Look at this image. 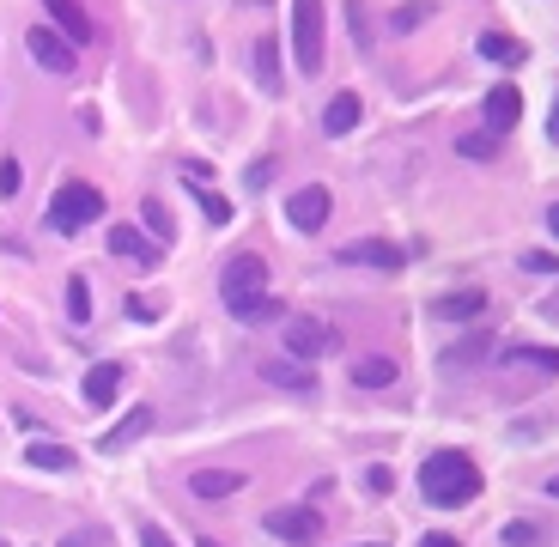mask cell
Here are the masks:
<instances>
[{
  "instance_id": "obj_25",
  "label": "cell",
  "mask_w": 559,
  "mask_h": 547,
  "mask_svg": "<svg viewBox=\"0 0 559 547\" xmlns=\"http://www.w3.org/2000/svg\"><path fill=\"white\" fill-rule=\"evenodd\" d=\"M505 359H517V365H529V371H559V353L553 347H517V353H505Z\"/></svg>"
},
{
  "instance_id": "obj_18",
  "label": "cell",
  "mask_w": 559,
  "mask_h": 547,
  "mask_svg": "<svg viewBox=\"0 0 559 547\" xmlns=\"http://www.w3.org/2000/svg\"><path fill=\"white\" fill-rule=\"evenodd\" d=\"M359 110H365V104H359V92H335V98H329V110H323V134H329V140H341V134L359 122Z\"/></svg>"
},
{
  "instance_id": "obj_39",
  "label": "cell",
  "mask_w": 559,
  "mask_h": 547,
  "mask_svg": "<svg viewBox=\"0 0 559 547\" xmlns=\"http://www.w3.org/2000/svg\"><path fill=\"white\" fill-rule=\"evenodd\" d=\"M420 547H462V541H450V535H426Z\"/></svg>"
},
{
  "instance_id": "obj_14",
  "label": "cell",
  "mask_w": 559,
  "mask_h": 547,
  "mask_svg": "<svg viewBox=\"0 0 559 547\" xmlns=\"http://www.w3.org/2000/svg\"><path fill=\"white\" fill-rule=\"evenodd\" d=\"M517 116H523L517 86H493V92H487V134H511V128H517Z\"/></svg>"
},
{
  "instance_id": "obj_12",
  "label": "cell",
  "mask_w": 559,
  "mask_h": 547,
  "mask_svg": "<svg viewBox=\"0 0 559 547\" xmlns=\"http://www.w3.org/2000/svg\"><path fill=\"white\" fill-rule=\"evenodd\" d=\"M152 426H158V414H152V408H128V414H122V420H116V426H110V432L98 438V450H104V456H116V450L140 444V438H146Z\"/></svg>"
},
{
  "instance_id": "obj_33",
  "label": "cell",
  "mask_w": 559,
  "mask_h": 547,
  "mask_svg": "<svg viewBox=\"0 0 559 547\" xmlns=\"http://www.w3.org/2000/svg\"><path fill=\"white\" fill-rule=\"evenodd\" d=\"M365 487H371V493H395V475L377 462V468H365Z\"/></svg>"
},
{
  "instance_id": "obj_22",
  "label": "cell",
  "mask_w": 559,
  "mask_h": 547,
  "mask_svg": "<svg viewBox=\"0 0 559 547\" xmlns=\"http://www.w3.org/2000/svg\"><path fill=\"white\" fill-rule=\"evenodd\" d=\"M25 456H31L37 468H55V475H67V468H73V450H61V444H49V438H37Z\"/></svg>"
},
{
  "instance_id": "obj_29",
  "label": "cell",
  "mask_w": 559,
  "mask_h": 547,
  "mask_svg": "<svg viewBox=\"0 0 559 547\" xmlns=\"http://www.w3.org/2000/svg\"><path fill=\"white\" fill-rule=\"evenodd\" d=\"M201 213H207V225H231V201H225V195H207V189H201Z\"/></svg>"
},
{
  "instance_id": "obj_23",
  "label": "cell",
  "mask_w": 559,
  "mask_h": 547,
  "mask_svg": "<svg viewBox=\"0 0 559 547\" xmlns=\"http://www.w3.org/2000/svg\"><path fill=\"white\" fill-rule=\"evenodd\" d=\"M67 317L73 323H92V286H86V274L67 280Z\"/></svg>"
},
{
  "instance_id": "obj_5",
  "label": "cell",
  "mask_w": 559,
  "mask_h": 547,
  "mask_svg": "<svg viewBox=\"0 0 559 547\" xmlns=\"http://www.w3.org/2000/svg\"><path fill=\"white\" fill-rule=\"evenodd\" d=\"M316 353H341V335L323 317H286V359L310 365Z\"/></svg>"
},
{
  "instance_id": "obj_34",
  "label": "cell",
  "mask_w": 559,
  "mask_h": 547,
  "mask_svg": "<svg viewBox=\"0 0 559 547\" xmlns=\"http://www.w3.org/2000/svg\"><path fill=\"white\" fill-rule=\"evenodd\" d=\"M140 547H177V541L158 529V523H146V529H140Z\"/></svg>"
},
{
  "instance_id": "obj_37",
  "label": "cell",
  "mask_w": 559,
  "mask_h": 547,
  "mask_svg": "<svg viewBox=\"0 0 559 547\" xmlns=\"http://www.w3.org/2000/svg\"><path fill=\"white\" fill-rule=\"evenodd\" d=\"M268 177H274V159H262V165H250V189H262Z\"/></svg>"
},
{
  "instance_id": "obj_27",
  "label": "cell",
  "mask_w": 559,
  "mask_h": 547,
  "mask_svg": "<svg viewBox=\"0 0 559 547\" xmlns=\"http://www.w3.org/2000/svg\"><path fill=\"white\" fill-rule=\"evenodd\" d=\"M499 547H541V529H535V523H505Z\"/></svg>"
},
{
  "instance_id": "obj_26",
  "label": "cell",
  "mask_w": 559,
  "mask_h": 547,
  "mask_svg": "<svg viewBox=\"0 0 559 547\" xmlns=\"http://www.w3.org/2000/svg\"><path fill=\"white\" fill-rule=\"evenodd\" d=\"M140 225H146V231H158V244H171V213L158 207V201H140Z\"/></svg>"
},
{
  "instance_id": "obj_28",
  "label": "cell",
  "mask_w": 559,
  "mask_h": 547,
  "mask_svg": "<svg viewBox=\"0 0 559 547\" xmlns=\"http://www.w3.org/2000/svg\"><path fill=\"white\" fill-rule=\"evenodd\" d=\"M481 353H487V335H468V341H456V347H450V359H444V365H474Z\"/></svg>"
},
{
  "instance_id": "obj_15",
  "label": "cell",
  "mask_w": 559,
  "mask_h": 547,
  "mask_svg": "<svg viewBox=\"0 0 559 547\" xmlns=\"http://www.w3.org/2000/svg\"><path fill=\"white\" fill-rule=\"evenodd\" d=\"M189 493L195 499H231V493H244V475L237 468H201V475H189Z\"/></svg>"
},
{
  "instance_id": "obj_35",
  "label": "cell",
  "mask_w": 559,
  "mask_h": 547,
  "mask_svg": "<svg viewBox=\"0 0 559 547\" xmlns=\"http://www.w3.org/2000/svg\"><path fill=\"white\" fill-rule=\"evenodd\" d=\"M529 274H559V256H523Z\"/></svg>"
},
{
  "instance_id": "obj_8",
  "label": "cell",
  "mask_w": 559,
  "mask_h": 547,
  "mask_svg": "<svg viewBox=\"0 0 559 547\" xmlns=\"http://www.w3.org/2000/svg\"><path fill=\"white\" fill-rule=\"evenodd\" d=\"M335 262H341V268H383V274H402L408 256L395 250V244H383V238H359V244H341Z\"/></svg>"
},
{
  "instance_id": "obj_7",
  "label": "cell",
  "mask_w": 559,
  "mask_h": 547,
  "mask_svg": "<svg viewBox=\"0 0 559 547\" xmlns=\"http://www.w3.org/2000/svg\"><path fill=\"white\" fill-rule=\"evenodd\" d=\"M25 49H31V61H37L43 73H73V67H79V49H73L61 31H49V25L25 31Z\"/></svg>"
},
{
  "instance_id": "obj_42",
  "label": "cell",
  "mask_w": 559,
  "mask_h": 547,
  "mask_svg": "<svg viewBox=\"0 0 559 547\" xmlns=\"http://www.w3.org/2000/svg\"><path fill=\"white\" fill-rule=\"evenodd\" d=\"M195 547H225V541H207V535H201V541H195Z\"/></svg>"
},
{
  "instance_id": "obj_17",
  "label": "cell",
  "mask_w": 559,
  "mask_h": 547,
  "mask_svg": "<svg viewBox=\"0 0 559 547\" xmlns=\"http://www.w3.org/2000/svg\"><path fill=\"white\" fill-rule=\"evenodd\" d=\"M250 73H256V86H262V92H280V43H274V37H256V49H250Z\"/></svg>"
},
{
  "instance_id": "obj_2",
  "label": "cell",
  "mask_w": 559,
  "mask_h": 547,
  "mask_svg": "<svg viewBox=\"0 0 559 547\" xmlns=\"http://www.w3.org/2000/svg\"><path fill=\"white\" fill-rule=\"evenodd\" d=\"M420 499L438 505V511H456V505H474L481 499V468H474L462 450H438L420 462Z\"/></svg>"
},
{
  "instance_id": "obj_38",
  "label": "cell",
  "mask_w": 559,
  "mask_h": 547,
  "mask_svg": "<svg viewBox=\"0 0 559 547\" xmlns=\"http://www.w3.org/2000/svg\"><path fill=\"white\" fill-rule=\"evenodd\" d=\"M547 140L559 146V98H553V116H547Z\"/></svg>"
},
{
  "instance_id": "obj_31",
  "label": "cell",
  "mask_w": 559,
  "mask_h": 547,
  "mask_svg": "<svg viewBox=\"0 0 559 547\" xmlns=\"http://www.w3.org/2000/svg\"><path fill=\"white\" fill-rule=\"evenodd\" d=\"M158 310H165V304H158V298H146V292H134V298H128V317H134V323H152Z\"/></svg>"
},
{
  "instance_id": "obj_21",
  "label": "cell",
  "mask_w": 559,
  "mask_h": 547,
  "mask_svg": "<svg viewBox=\"0 0 559 547\" xmlns=\"http://www.w3.org/2000/svg\"><path fill=\"white\" fill-rule=\"evenodd\" d=\"M474 49H481L487 61H499V67H517V61L529 55V49H523L517 37H505V31H487V37H481V43H474Z\"/></svg>"
},
{
  "instance_id": "obj_1",
  "label": "cell",
  "mask_w": 559,
  "mask_h": 547,
  "mask_svg": "<svg viewBox=\"0 0 559 547\" xmlns=\"http://www.w3.org/2000/svg\"><path fill=\"white\" fill-rule=\"evenodd\" d=\"M219 298L237 323H274L280 317V298H268V262L256 250L244 256H231L225 274H219Z\"/></svg>"
},
{
  "instance_id": "obj_6",
  "label": "cell",
  "mask_w": 559,
  "mask_h": 547,
  "mask_svg": "<svg viewBox=\"0 0 559 547\" xmlns=\"http://www.w3.org/2000/svg\"><path fill=\"white\" fill-rule=\"evenodd\" d=\"M262 523H268V535H280V541H292V547L323 541V517H316L310 505H280V511H268Z\"/></svg>"
},
{
  "instance_id": "obj_30",
  "label": "cell",
  "mask_w": 559,
  "mask_h": 547,
  "mask_svg": "<svg viewBox=\"0 0 559 547\" xmlns=\"http://www.w3.org/2000/svg\"><path fill=\"white\" fill-rule=\"evenodd\" d=\"M426 13H432V7H426V0H408V7H402V13H395L389 25H395V31H414V25H420Z\"/></svg>"
},
{
  "instance_id": "obj_9",
  "label": "cell",
  "mask_w": 559,
  "mask_h": 547,
  "mask_svg": "<svg viewBox=\"0 0 559 547\" xmlns=\"http://www.w3.org/2000/svg\"><path fill=\"white\" fill-rule=\"evenodd\" d=\"M286 219H292V231H323V225H329V189H323V183H304V189H292Z\"/></svg>"
},
{
  "instance_id": "obj_13",
  "label": "cell",
  "mask_w": 559,
  "mask_h": 547,
  "mask_svg": "<svg viewBox=\"0 0 559 547\" xmlns=\"http://www.w3.org/2000/svg\"><path fill=\"white\" fill-rule=\"evenodd\" d=\"M43 13H49V31H61V37L73 43V49L98 37V31H92V19H86V7H79V0H49Z\"/></svg>"
},
{
  "instance_id": "obj_40",
  "label": "cell",
  "mask_w": 559,
  "mask_h": 547,
  "mask_svg": "<svg viewBox=\"0 0 559 547\" xmlns=\"http://www.w3.org/2000/svg\"><path fill=\"white\" fill-rule=\"evenodd\" d=\"M547 231H553V238H559V201L547 207Z\"/></svg>"
},
{
  "instance_id": "obj_10",
  "label": "cell",
  "mask_w": 559,
  "mask_h": 547,
  "mask_svg": "<svg viewBox=\"0 0 559 547\" xmlns=\"http://www.w3.org/2000/svg\"><path fill=\"white\" fill-rule=\"evenodd\" d=\"M256 377H262V383H274V389H298V396H316V371H310V365H298V359H286V353L262 359V365H256Z\"/></svg>"
},
{
  "instance_id": "obj_41",
  "label": "cell",
  "mask_w": 559,
  "mask_h": 547,
  "mask_svg": "<svg viewBox=\"0 0 559 547\" xmlns=\"http://www.w3.org/2000/svg\"><path fill=\"white\" fill-rule=\"evenodd\" d=\"M547 499H559V475H553V481H547Z\"/></svg>"
},
{
  "instance_id": "obj_36",
  "label": "cell",
  "mask_w": 559,
  "mask_h": 547,
  "mask_svg": "<svg viewBox=\"0 0 559 547\" xmlns=\"http://www.w3.org/2000/svg\"><path fill=\"white\" fill-rule=\"evenodd\" d=\"M98 541H104V535H98V529H73V535H67V541H61V547H98Z\"/></svg>"
},
{
  "instance_id": "obj_11",
  "label": "cell",
  "mask_w": 559,
  "mask_h": 547,
  "mask_svg": "<svg viewBox=\"0 0 559 547\" xmlns=\"http://www.w3.org/2000/svg\"><path fill=\"white\" fill-rule=\"evenodd\" d=\"M110 256H122L128 268H158V244L140 225H110Z\"/></svg>"
},
{
  "instance_id": "obj_3",
  "label": "cell",
  "mask_w": 559,
  "mask_h": 547,
  "mask_svg": "<svg viewBox=\"0 0 559 547\" xmlns=\"http://www.w3.org/2000/svg\"><path fill=\"white\" fill-rule=\"evenodd\" d=\"M292 55L304 73L329 67V37H323V0H292Z\"/></svg>"
},
{
  "instance_id": "obj_20",
  "label": "cell",
  "mask_w": 559,
  "mask_h": 547,
  "mask_svg": "<svg viewBox=\"0 0 559 547\" xmlns=\"http://www.w3.org/2000/svg\"><path fill=\"white\" fill-rule=\"evenodd\" d=\"M116 383H122V371H116V365H92V371H86V383H79V389H86V402H92V408H110Z\"/></svg>"
},
{
  "instance_id": "obj_19",
  "label": "cell",
  "mask_w": 559,
  "mask_h": 547,
  "mask_svg": "<svg viewBox=\"0 0 559 547\" xmlns=\"http://www.w3.org/2000/svg\"><path fill=\"white\" fill-rule=\"evenodd\" d=\"M395 377H402V365H395V359H383V353L353 359V383H359V389H383V383H395Z\"/></svg>"
},
{
  "instance_id": "obj_4",
  "label": "cell",
  "mask_w": 559,
  "mask_h": 547,
  "mask_svg": "<svg viewBox=\"0 0 559 547\" xmlns=\"http://www.w3.org/2000/svg\"><path fill=\"white\" fill-rule=\"evenodd\" d=\"M98 213H104V195L92 183H61L49 195V225L55 231H79V225H92Z\"/></svg>"
},
{
  "instance_id": "obj_24",
  "label": "cell",
  "mask_w": 559,
  "mask_h": 547,
  "mask_svg": "<svg viewBox=\"0 0 559 547\" xmlns=\"http://www.w3.org/2000/svg\"><path fill=\"white\" fill-rule=\"evenodd\" d=\"M456 152H462V159H474V165H487V159H499V134H462Z\"/></svg>"
},
{
  "instance_id": "obj_32",
  "label": "cell",
  "mask_w": 559,
  "mask_h": 547,
  "mask_svg": "<svg viewBox=\"0 0 559 547\" xmlns=\"http://www.w3.org/2000/svg\"><path fill=\"white\" fill-rule=\"evenodd\" d=\"M19 183H25V171H19L13 159H0V195H7V201H13V195H19Z\"/></svg>"
},
{
  "instance_id": "obj_16",
  "label": "cell",
  "mask_w": 559,
  "mask_h": 547,
  "mask_svg": "<svg viewBox=\"0 0 559 547\" xmlns=\"http://www.w3.org/2000/svg\"><path fill=\"white\" fill-rule=\"evenodd\" d=\"M432 310H438L444 323H474V317H481V310H487V292H474V286H462V292H444V298H438Z\"/></svg>"
}]
</instances>
